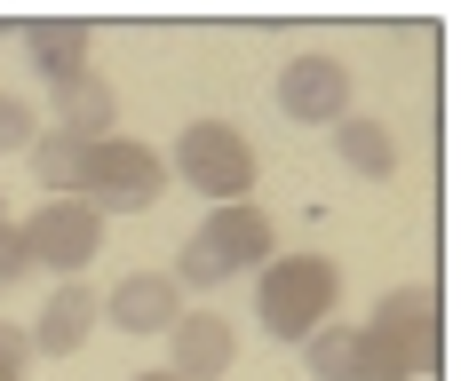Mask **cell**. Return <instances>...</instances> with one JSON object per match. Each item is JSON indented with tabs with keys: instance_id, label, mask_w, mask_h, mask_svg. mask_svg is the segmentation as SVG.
I'll return each instance as SVG.
<instances>
[{
	"instance_id": "17",
	"label": "cell",
	"mask_w": 461,
	"mask_h": 381,
	"mask_svg": "<svg viewBox=\"0 0 461 381\" xmlns=\"http://www.w3.org/2000/svg\"><path fill=\"white\" fill-rule=\"evenodd\" d=\"M176 286H223V262H215L199 238H184V254H176Z\"/></svg>"
},
{
	"instance_id": "14",
	"label": "cell",
	"mask_w": 461,
	"mask_h": 381,
	"mask_svg": "<svg viewBox=\"0 0 461 381\" xmlns=\"http://www.w3.org/2000/svg\"><path fill=\"white\" fill-rule=\"evenodd\" d=\"M32 183L48 190V199H80V183H88V143L72 136H32Z\"/></svg>"
},
{
	"instance_id": "15",
	"label": "cell",
	"mask_w": 461,
	"mask_h": 381,
	"mask_svg": "<svg viewBox=\"0 0 461 381\" xmlns=\"http://www.w3.org/2000/svg\"><path fill=\"white\" fill-rule=\"evenodd\" d=\"M350 350H358V326H319L311 333V374L319 381H350Z\"/></svg>"
},
{
	"instance_id": "8",
	"label": "cell",
	"mask_w": 461,
	"mask_h": 381,
	"mask_svg": "<svg viewBox=\"0 0 461 381\" xmlns=\"http://www.w3.org/2000/svg\"><path fill=\"white\" fill-rule=\"evenodd\" d=\"M95 318H112L120 333H167L184 318V286L167 279V270H128V279L95 302Z\"/></svg>"
},
{
	"instance_id": "11",
	"label": "cell",
	"mask_w": 461,
	"mask_h": 381,
	"mask_svg": "<svg viewBox=\"0 0 461 381\" xmlns=\"http://www.w3.org/2000/svg\"><path fill=\"white\" fill-rule=\"evenodd\" d=\"M56 136H72V143L120 136V95H112V80H95V72L64 80V88H56Z\"/></svg>"
},
{
	"instance_id": "3",
	"label": "cell",
	"mask_w": 461,
	"mask_h": 381,
	"mask_svg": "<svg viewBox=\"0 0 461 381\" xmlns=\"http://www.w3.org/2000/svg\"><path fill=\"white\" fill-rule=\"evenodd\" d=\"M167 190V159L151 143H128V136H104L88 143V183H80V207H112V215H143L151 199Z\"/></svg>"
},
{
	"instance_id": "16",
	"label": "cell",
	"mask_w": 461,
	"mask_h": 381,
	"mask_svg": "<svg viewBox=\"0 0 461 381\" xmlns=\"http://www.w3.org/2000/svg\"><path fill=\"white\" fill-rule=\"evenodd\" d=\"M32 136H41L32 103L24 95H0V151H32Z\"/></svg>"
},
{
	"instance_id": "13",
	"label": "cell",
	"mask_w": 461,
	"mask_h": 381,
	"mask_svg": "<svg viewBox=\"0 0 461 381\" xmlns=\"http://www.w3.org/2000/svg\"><path fill=\"white\" fill-rule=\"evenodd\" d=\"M334 151H342V167L366 175V183L398 175V143H390V128L366 120V111H342V120H334Z\"/></svg>"
},
{
	"instance_id": "12",
	"label": "cell",
	"mask_w": 461,
	"mask_h": 381,
	"mask_svg": "<svg viewBox=\"0 0 461 381\" xmlns=\"http://www.w3.org/2000/svg\"><path fill=\"white\" fill-rule=\"evenodd\" d=\"M24 56L41 64L48 95H56L64 80H80V72H88V24H80V16H48V24H24Z\"/></svg>"
},
{
	"instance_id": "2",
	"label": "cell",
	"mask_w": 461,
	"mask_h": 381,
	"mask_svg": "<svg viewBox=\"0 0 461 381\" xmlns=\"http://www.w3.org/2000/svg\"><path fill=\"white\" fill-rule=\"evenodd\" d=\"M176 175H184L199 199L239 207V199L255 190V143H247V128H230V120H191L184 136H176Z\"/></svg>"
},
{
	"instance_id": "1",
	"label": "cell",
	"mask_w": 461,
	"mask_h": 381,
	"mask_svg": "<svg viewBox=\"0 0 461 381\" xmlns=\"http://www.w3.org/2000/svg\"><path fill=\"white\" fill-rule=\"evenodd\" d=\"M334 294H342V270L326 254H271L263 286H255V318L278 341H311L334 318Z\"/></svg>"
},
{
	"instance_id": "9",
	"label": "cell",
	"mask_w": 461,
	"mask_h": 381,
	"mask_svg": "<svg viewBox=\"0 0 461 381\" xmlns=\"http://www.w3.org/2000/svg\"><path fill=\"white\" fill-rule=\"evenodd\" d=\"M191 238H199V246L223 262V279H230V270H247V262H271V254H278V231H271V215H263L255 199H239V207H215V215H207Z\"/></svg>"
},
{
	"instance_id": "7",
	"label": "cell",
	"mask_w": 461,
	"mask_h": 381,
	"mask_svg": "<svg viewBox=\"0 0 461 381\" xmlns=\"http://www.w3.org/2000/svg\"><path fill=\"white\" fill-rule=\"evenodd\" d=\"M230 358H239V326L215 318V310H191L167 326V374L176 381H223Z\"/></svg>"
},
{
	"instance_id": "20",
	"label": "cell",
	"mask_w": 461,
	"mask_h": 381,
	"mask_svg": "<svg viewBox=\"0 0 461 381\" xmlns=\"http://www.w3.org/2000/svg\"><path fill=\"white\" fill-rule=\"evenodd\" d=\"M136 381H176V374H167V366H159V374H136Z\"/></svg>"
},
{
	"instance_id": "4",
	"label": "cell",
	"mask_w": 461,
	"mask_h": 381,
	"mask_svg": "<svg viewBox=\"0 0 461 381\" xmlns=\"http://www.w3.org/2000/svg\"><path fill=\"white\" fill-rule=\"evenodd\" d=\"M16 238H24V254H32V262L64 270V279H80V270L95 262V246H104V215L80 207V199H41V207H32V223H16Z\"/></svg>"
},
{
	"instance_id": "19",
	"label": "cell",
	"mask_w": 461,
	"mask_h": 381,
	"mask_svg": "<svg viewBox=\"0 0 461 381\" xmlns=\"http://www.w3.org/2000/svg\"><path fill=\"white\" fill-rule=\"evenodd\" d=\"M32 270V254H24V238H16V223H0V286H16Z\"/></svg>"
},
{
	"instance_id": "6",
	"label": "cell",
	"mask_w": 461,
	"mask_h": 381,
	"mask_svg": "<svg viewBox=\"0 0 461 381\" xmlns=\"http://www.w3.org/2000/svg\"><path fill=\"white\" fill-rule=\"evenodd\" d=\"M278 111L303 120V128H334V120L350 111V72H342L334 56H294V64L278 72Z\"/></svg>"
},
{
	"instance_id": "5",
	"label": "cell",
	"mask_w": 461,
	"mask_h": 381,
	"mask_svg": "<svg viewBox=\"0 0 461 381\" xmlns=\"http://www.w3.org/2000/svg\"><path fill=\"white\" fill-rule=\"evenodd\" d=\"M438 318H446V310H438V294H429V286H390V294L374 302L366 333H382L414 374H429V366H438Z\"/></svg>"
},
{
	"instance_id": "10",
	"label": "cell",
	"mask_w": 461,
	"mask_h": 381,
	"mask_svg": "<svg viewBox=\"0 0 461 381\" xmlns=\"http://www.w3.org/2000/svg\"><path fill=\"white\" fill-rule=\"evenodd\" d=\"M95 302H104V294H95L88 279H64L56 294H48V310L24 326V333H32V358H41V350H48V358H72V350L95 333Z\"/></svg>"
},
{
	"instance_id": "18",
	"label": "cell",
	"mask_w": 461,
	"mask_h": 381,
	"mask_svg": "<svg viewBox=\"0 0 461 381\" xmlns=\"http://www.w3.org/2000/svg\"><path fill=\"white\" fill-rule=\"evenodd\" d=\"M24 366H32V333L0 318V381H24Z\"/></svg>"
}]
</instances>
